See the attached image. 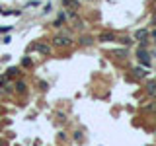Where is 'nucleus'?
Listing matches in <instances>:
<instances>
[{
	"label": "nucleus",
	"mask_w": 156,
	"mask_h": 146,
	"mask_svg": "<svg viewBox=\"0 0 156 146\" xmlns=\"http://www.w3.org/2000/svg\"><path fill=\"white\" fill-rule=\"evenodd\" d=\"M53 45H55V47H68V45H70V37L57 35L55 39H53Z\"/></svg>",
	"instance_id": "f257e3e1"
},
{
	"label": "nucleus",
	"mask_w": 156,
	"mask_h": 146,
	"mask_svg": "<svg viewBox=\"0 0 156 146\" xmlns=\"http://www.w3.org/2000/svg\"><path fill=\"white\" fill-rule=\"evenodd\" d=\"M62 4H65V8L70 10V12H76V10L80 8V2H78V0H62Z\"/></svg>",
	"instance_id": "f03ea898"
},
{
	"label": "nucleus",
	"mask_w": 156,
	"mask_h": 146,
	"mask_svg": "<svg viewBox=\"0 0 156 146\" xmlns=\"http://www.w3.org/2000/svg\"><path fill=\"white\" fill-rule=\"evenodd\" d=\"M136 57H139L140 62H144L146 66H150V58H148V53L144 51V49H139V53H136Z\"/></svg>",
	"instance_id": "7ed1b4c3"
},
{
	"label": "nucleus",
	"mask_w": 156,
	"mask_h": 146,
	"mask_svg": "<svg viewBox=\"0 0 156 146\" xmlns=\"http://www.w3.org/2000/svg\"><path fill=\"white\" fill-rule=\"evenodd\" d=\"M33 51H37V53H43V55H47V53H51V47L45 45V43H35L33 45Z\"/></svg>",
	"instance_id": "20e7f679"
},
{
	"label": "nucleus",
	"mask_w": 156,
	"mask_h": 146,
	"mask_svg": "<svg viewBox=\"0 0 156 146\" xmlns=\"http://www.w3.org/2000/svg\"><path fill=\"white\" fill-rule=\"evenodd\" d=\"M98 39H100V41H115V35H113V33H101V35L100 37H98Z\"/></svg>",
	"instance_id": "39448f33"
},
{
	"label": "nucleus",
	"mask_w": 156,
	"mask_h": 146,
	"mask_svg": "<svg viewBox=\"0 0 156 146\" xmlns=\"http://www.w3.org/2000/svg\"><path fill=\"white\" fill-rule=\"evenodd\" d=\"M146 35H148V31H146V29H139V31L135 33L136 39H146Z\"/></svg>",
	"instance_id": "423d86ee"
},
{
	"label": "nucleus",
	"mask_w": 156,
	"mask_h": 146,
	"mask_svg": "<svg viewBox=\"0 0 156 146\" xmlns=\"http://www.w3.org/2000/svg\"><path fill=\"white\" fill-rule=\"evenodd\" d=\"M16 90L23 94V92H26V84H23V82H18V84H16Z\"/></svg>",
	"instance_id": "0eeeda50"
},
{
	"label": "nucleus",
	"mask_w": 156,
	"mask_h": 146,
	"mask_svg": "<svg viewBox=\"0 0 156 146\" xmlns=\"http://www.w3.org/2000/svg\"><path fill=\"white\" fill-rule=\"evenodd\" d=\"M65 22V14H61V16H58V19L55 22V27H61V23Z\"/></svg>",
	"instance_id": "6e6552de"
},
{
	"label": "nucleus",
	"mask_w": 156,
	"mask_h": 146,
	"mask_svg": "<svg viewBox=\"0 0 156 146\" xmlns=\"http://www.w3.org/2000/svg\"><path fill=\"white\" fill-rule=\"evenodd\" d=\"M135 74L139 76V78H143V76H146V72L143 70V68H135Z\"/></svg>",
	"instance_id": "1a4fd4ad"
},
{
	"label": "nucleus",
	"mask_w": 156,
	"mask_h": 146,
	"mask_svg": "<svg viewBox=\"0 0 156 146\" xmlns=\"http://www.w3.org/2000/svg\"><path fill=\"white\" fill-rule=\"evenodd\" d=\"M148 92L150 94H156V82H150L148 84Z\"/></svg>",
	"instance_id": "9d476101"
},
{
	"label": "nucleus",
	"mask_w": 156,
	"mask_h": 146,
	"mask_svg": "<svg viewBox=\"0 0 156 146\" xmlns=\"http://www.w3.org/2000/svg\"><path fill=\"white\" fill-rule=\"evenodd\" d=\"M80 43H84V45H90V43H92V39H90V37H84V39L80 37Z\"/></svg>",
	"instance_id": "9b49d317"
},
{
	"label": "nucleus",
	"mask_w": 156,
	"mask_h": 146,
	"mask_svg": "<svg viewBox=\"0 0 156 146\" xmlns=\"http://www.w3.org/2000/svg\"><path fill=\"white\" fill-rule=\"evenodd\" d=\"M23 66H31V58H23Z\"/></svg>",
	"instance_id": "f8f14e48"
},
{
	"label": "nucleus",
	"mask_w": 156,
	"mask_h": 146,
	"mask_svg": "<svg viewBox=\"0 0 156 146\" xmlns=\"http://www.w3.org/2000/svg\"><path fill=\"white\" fill-rule=\"evenodd\" d=\"M121 43H123V45H131L133 41H131V39H121Z\"/></svg>",
	"instance_id": "ddd939ff"
},
{
	"label": "nucleus",
	"mask_w": 156,
	"mask_h": 146,
	"mask_svg": "<svg viewBox=\"0 0 156 146\" xmlns=\"http://www.w3.org/2000/svg\"><path fill=\"white\" fill-rule=\"evenodd\" d=\"M4 84H6V78H2V76H0V86H4Z\"/></svg>",
	"instance_id": "4468645a"
},
{
	"label": "nucleus",
	"mask_w": 156,
	"mask_h": 146,
	"mask_svg": "<svg viewBox=\"0 0 156 146\" xmlns=\"http://www.w3.org/2000/svg\"><path fill=\"white\" fill-rule=\"evenodd\" d=\"M0 146H6V142H4V140H0Z\"/></svg>",
	"instance_id": "2eb2a0df"
}]
</instances>
